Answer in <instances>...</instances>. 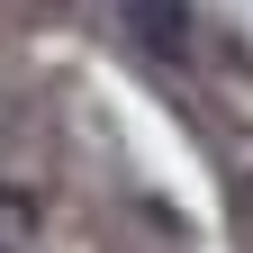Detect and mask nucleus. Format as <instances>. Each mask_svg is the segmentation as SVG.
<instances>
[{"label":"nucleus","instance_id":"nucleus-1","mask_svg":"<svg viewBox=\"0 0 253 253\" xmlns=\"http://www.w3.org/2000/svg\"><path fill=\"white\" fill-rule=\"evenodd\" d=\"M126 18L154 54H190V0H126Z\"/></svg>","mask_w":253,"mask_h":253}]
</instances>
